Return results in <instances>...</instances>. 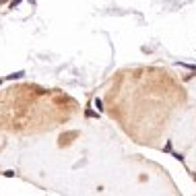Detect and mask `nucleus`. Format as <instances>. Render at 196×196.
<instances>
[{"mask_svg": "<svg viewBox=\"0 0 196 196\" xmlns=\"http://www.w3.org/2000/svg\"><path fill=\"white\" fill-rule=\"evenodd\" d=\"M23 75H25V72L21 70V72H14V75H8L6 79H8V81H13V79H21V76H23Z\"/></svg>", "mask_w": 196, "mask_h": 196, "instance_id": "1", "label": "nucleus"}, {"mask_svg": "<svg viewBox=\"0 0 196 196\" xmlns=\"http://www.w3.org/2000/svg\"><path fill=\"white\" fill-rule=\"evenodd\" d=\"M19 2H21V0H13V2H10V8H14L17 4H19Z\"/></svg>", "mask_w": 196, "mask_h": 196, "instance_id": "2", "label": "nucleus"}]
</instances>
